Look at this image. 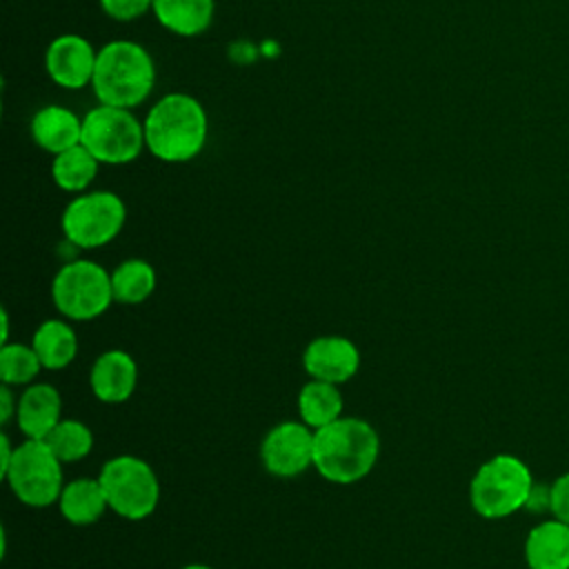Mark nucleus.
Returning a JSON list of instances; mask_svg holds the SVG:
<instances>
[{
	"mask_svg": "<svg viewBox=\"0 0 569 569\" xmlns=\"http://www.w3.org/2000/svg\"><path fill=\"white\" fill-rule=\"evenodd\" d=\"M147 151L169 164L189 162L207 144L209 116L202 102L184 91L164 93L142 120Z\"/></svg>",
	"mask_w": 569,
	"mask_h": 569,
	"instance_id": "f257e3e1",
	"label": "nucleus"
},
{
	"mask_svg": "<svg viewBox=\"0 0 569 569\" xmlns=\"http://www.w3.org/2000/svg\"><path fill=\"white\" fill-rule=\"evenodd\" d=\"M156 62L133 40H111L98 49L91 89L100 104L136 109L156 87Z\"/></svg>",
	"mask_w": 569,
	"mask_h": 569,
	"instance_id": "f03ea898",
	"label": "nucleus"
},
{
	"mask_svg": "<svg viewBox=\"0 0 569 569\" xmlns=\"http://www.w3.org/2000/svg\"><path fill=\"white\" fill-rule=\"evenodd\" d=\"M380 453V438L376 429L353 416H340L331 425L316 429L313 467L336 485H351L362 480L376 465Z\"/></svg>",
	"mask_w": 569,
	"mask_h": 569,
	"instance_id": "7ed1b4c3",
	"label": "nucleus"
},
{
	"mask_svg": "<svg viewBox=\"0 0 569 569\" xmlns=\"http://www.w3.org/2000/svg\"><path fill=\"white\" fill-rule=\"evenodd\" d=\"M533 487L531 469L522 458L496 453L476 469L469 482V502L478 516L500 520L527 509Z\"/></svg>",
	"mask_w": 569,
	"mask_h": 569,
	"instance_id": "20e7f679",
	"label": "nucleus"
},
{
	"mask_svg": "<svg viewBox=\"0 0 569 569\" xmlns=\"http://www.w3.org/2000/svg\"><path fill=\"white\" fill-rule=\"evenodd\" d=\"M82 144L100 164H129L147 149L144 124L133 109L98 102L82 116Z\"/></svg>",
	"mask_w": 569,
	"mask_h": 569,
	"instance_id": "39448f33",
	"label": "nucleus"
},
{
	"mask_svg": "<svg viewBox=\"0 0 569 569\" xmlns=\"http://www.w3.org/2000/svg\"><path fill=\"white\" fill-rule=\"evenodd\" d=\"M107 505L127 520H144L160 502V482L149 462L122 453L107 460L98 473Z\"/></svg>",
	"mask_w": 569,
	"mask_h": 569,
	"instance_id": "423d86ee",
	"label": "nucleus"
},
{
	"mask_svg": "<svg viewBox=\"0 0 569 569\" xmlns=\"http://www.w3.org/2000/svg\"><path fill=\"white\" fill-rule=\"evenodd\" d=\"M13 496L29 507H49L62 493V460L44 440L27 438L13 449L11 462L2 473Z\"/></svg>",
	"mask_w": 569,
	"mask_h": 569,
	"instance_id": "0eeeda50",
	"label": "nucleus"
},
{
	"mask_svg": "<svg viewBox=\"0 0 569 569\" xmlns=\"http://www.w3.org/2000/svg\"><path fill=\"white\" fill-rule=\"evenodd\" d=\"M127 207L113 191H82L64 207L60 227L64 238L80 249L109 244L124 227Z\"/></svg>",
	"mask_w": 569,
	"mask_h": 569,
	"instance_id": "6e6552de",
	"label": "nucleus"
},
{
	"mask_svg": "<svg viewBox=\"0 0 569 569\" xmlns=\"http://www.w3.org/2000/svg\"><path fill=\"white\" fill-rule=\"evenodd\" d=\"M51 300L69 320H93L113 302L111 273L93 260H71L53 276Z\"/></svg>",
	"mask_w": 569,
	"mask_h": 569,
	"instance_id": "1a4fd4ad",
	"label": "nucleus"
},
{
	"mask_svg": "<svg viewBox=\"0 0 569 569\" xmlns=\"http://www.w3.org/2000/svg\"><path fill=\"white\" fill-rule=\"evenodd\" d=\"M316 431L302 420H284L267 431L260 445L264 469L278 478H296L313 467Z\"/></svg>",
	"mask_w": 569,
	"mask_h": 569,
	"instance_id": "9d476101",
	"label": "nucleus"
},
{
	"mask_svg": "<svg viewBox=\"0 0 569 569\" xmlns=\"http://www.w3.org/2000/svg\"><path fill=\"white\" fill-rule=\"evenodd\" d=\"M98 49L80 33L56 36L44 51V71L53 84L80 91L91 84Z\"/></svg>",
	"mask_w": 569,
	"mask_h": 569,
	"instance_id": "9b49d317",
	"label": "nucleus"
},
{
	"mask_svg": "<svg viewBox=\"0 0 569 569\" xmlns=\"http://www.w3.org/2000/svg\"><path fill=\"white\" fill-rule=\"evenodd\" d=\"M302 367L316 380L340 385L356 376L360 351L345 336H320L305 347Z\"/></svg>",
	"mask_w": 569,
	"mask_h": 569,
	"instance_id": "f8f14e48",
	"label": "nucleus"
},
{
	"mask_svg": "<svg viewBox=\"0 0 569 569\" xmlns=\"http://www.w3.org/2000/svg\"><path fill=\"white\" fill-rule=\"evenodd\" d=\"M91 391L107 405H120L131 398L138 385V365L122 349H109L96 358L89 373Z\"/></svg>",
	"mask_w": 569,
	"mask_h": 569,
	"instance_id": "ddd939ff",
	"label": "nucleus"
},
{
	"mask_svg": "<svg viewBox=\"0 0 569 569\" xmlns=\"http://www.w3.org/2000/svg\"><path fill=\"white\" fill-rule=\"evenodd\" d=\"M62 400L53 385L31 382L18 398L16 420L24 438L44 440L49 431L62 420Z\"/></svg>",
	"mask_w": 569,
	"mask_h": 569,
	"instance_id": "4468645a",
	"label": "nucleus"
},
{
	"mask_svg": "<svg viewBox=\"0 0 569 569\" xmlns=\"http://www.w3.org/2000/svg\"><path fill=\"white\" fill-rule=\"evenodd\" d=\"M29 133L36 147L56 156L76 144H82V118L69 107L44 104L33 113Z\"/></svg>",
	"mask_w": 569,
	"mask_h": 569,
	"instance_id": "2eb2a0df",
	"label": "nucleus"
},
{
	"mask_svg": "<svg viewBox=\"0 0 569 569\" xmlns=\"http://www.w3.org/2000/svg\"><path fill=\"white\" fill-rule=\"evenodd\" d=\"M525 562L529 569H569V525L551 516L531 527L525 538Z\"/></svg>",
	"mask_w": 569,
	"mask_h": 569,
	"instance_id": "dca6fc26",
	"label": "nucleus"
},
{
	"mask_svg": "<svg viewBox=\"0 0 569 569\" xmlns=\"http://www.w3.org/2000/svg\"><path fill=\"white\" fill-rule=\"evenodd\" d=\"M151 13L167 31L196 38L211 27L216 0H153Z\"/></svg>",
	"mask_w": 569,
	"mask_h": 569,
	"instance_id": "f3484780",
	"label": "nucleus"
},
{
	"mask_svg": "<svg viewBox=\"0 0 569 569\" xmlns=\"http://www.w3.org/2000/svg\"><path fill=\"white\" fill-rule=\"evenodd\" d=\"M58 507L62 518L78 527L98 522L109 509L98 478H76L67 482L58 498Z\"/></svg>",
	"mask_w": 569,
	"mask_h": 569,
	"instance_id": "a211bd4d",
	"label": "nucleus"
},
{
	"mask_svg": "<svg viewBox=\"0 0 569 569\" xmlns=\"http://www.w3.org/2000/svg\"><path fill=\"white\" fill-rule=\"evenodd\" d=\"M31 347L36 349L44 369L58 371L73 362L78 353V336L64 320H44L36 329Z\"/></svg>",
	"mask_w": 569,
	"mask_h": 569,
	"instance_id": "6ab92c4d",
	"label": "nucleus"
},
{
	"mask_svg": "<svg viewBox=\"0 0 569 569\" xmlns=\"http://www.w3.org/2000/svg\"><path fill=\"white\" fill-rule=\"evenodd\" d=\"M298 413L313 431L338 420L342 416V393L338 385L311 378L298 393Z\"/></svg>",
	"mask_w": 569,
	"mask_h": 569,
	"instance_id": "aec40b11",
	"label": "nucleus"
},
{
	"mask_svg": "<svg viewBox=\"0 0 569 569\" xmlns=\"http://www.w3.org/2000/svg\"><path fill=\"white\" fill-rule=\"evenodd\" d=\"M100 162L84 144H76L67 151L53 156L51 162V178L58 189L67 193H82L98 176Z\"/></svg>",
	"mask_w": 569,
	"mask_h": 569,
	"instance_id": "412c9836",
	"label": "nucleus"
},
{
	"mask_svg": "<svg viewBox=\"0 0 569 569\" xmlns=\"http://www.w3.org/2000/svg\"><path fill=\"white\" fill-rule=\"evenodd\" d=\"M156 269L142 258H129L111 271L113 300L122 305L144 302L156 289Z\"/></svg>",
	"mask_w": 569,
	"mask_h": 569,
	"instance_id": "4be33fe9",
	"label": "nucleus"
},
{
	"mask_svg": "<svg viewBox=\"0 0 569 569\" xmlns=\"http://www.w3.org/2000/svg\"><path fill=\"white\" fill-rule=\"evenodd\" d=\"M44 442L62 460V465L78 462L93 449V433L84 422H80L76 418H62L49 431Z\"/></svg>",
	"mask_w": 569,
	"mask_h": 569,
	"instance_id": "5701e85b",
	"label": "nucleus"
},
{
	"mask_svg": "<svg viewBox=\"0 0 569 569\" xmlns=\"http://www.w3.org/2000/svg\"><path fill=\"white\" fill-rule=\"evenodd\" d=\"M42 362L31 345L4 342L0 349V378L9 387H27L40 373Z\"/></svg>",
	"mask_w": 569,
	"mask_h": 569,
	"instance_id": "b1692460",
	"label": "nucleus"
},
{
	"mask_svg": "<svg viewBox=\"0 0 569 569\" xmlns=\"http://www.w3.org/2000/svg\"><path fill=\"white\" fill-rule=\"evenodd\" d=\"M102 13L116 22H133L151 11L153 0H98Z\"/></svg>",
	"mask_w": 569,
	"mask_h": 569,
	"instance_id": "393cba45",
	"label": "nucleus"
},
{
	"mask_svg": "<svg viewBox=\"0 0 569 569\" xmlns=\"http://www.w3.org/2000/svg\"><path fill=\"white\" fill-rule=\"evenodd\" d=\"M549 513L569 525V471L549 485Z\"/></svg>",
	"mask_w": 569,
	"mask_h": 569,
	"instance_id": "a878e982",
	"label": "nucleus"
},
{
	"mask_svg": "<svg viewBox=\"0 0 569 569\" xmlns=\"http://www.w3.org/2000/svg\"><path fill=\"white\" fill-rule=\"evenodd\" d=\"M16 409H18V400H13L11 387L2 385V389H0V422L7 425L13 418Z\"/></svg>",
	"mask_w": 569,
	"mask_h": 569,
	"instance_id": "bb28decb",
	"label": "nucleus"
},
{
	"mask_svg": "<svg viewBox=\"0 0 569 569\" xmlns=\"http://www.w3.org/2000/svg\"><path fill=\"white\" fill-rule=\"evenodd\" d=\"M13 449H16V447H11L9 436H7V433H0V476L4 473V469H7L9 462H11Z\"/></svg>",
	"mask_w": 569,
	"mask_h": 569,
	"instance_id": "cd10ccee",
	"label": "nucleus"
},
{
	"mask_svg": "<svg viewBox=\"0 0 569 569\" xmlns=\"http://www.w3.org/2000/svg\"><path fill=\"white\" fill-rule=\"evenodd\" d=\"M182 569H213V567H207V565H198V562H191V565H184Z\"/></svg>",
	"mask_w": 569,
	"mask_h": 569,
	"instance_id": "c85d7f7f",
	"label": "nucleus"
}]
</instances>
